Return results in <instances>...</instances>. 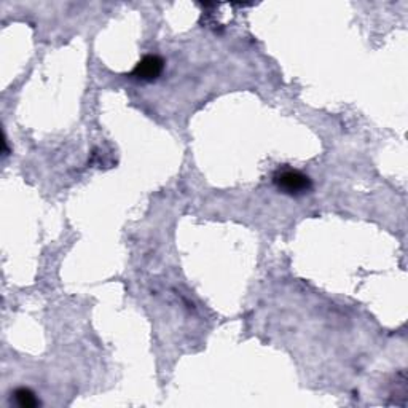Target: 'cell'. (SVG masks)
I'll return each mask as SVG.
<instances>
[{
    "instance_id": "obj_1",
    "label": "cell",
    "mask_w": 408,
    "mask_h": 408,
    "mask_svg": "<svg viewBox=\"0 0 408 408\" xmlns=\"http://www.w3.org/2000/svg\"><path fill=\"white\" fill-rule=\"evenodd\" d=\"M273 182L281 192L292 196L305 195L313 188V182L306 174L291 168H282L276 171L273 176Z\"/></svg>"
},
{
    "instance_id": "obj_2",
    "label": "cell",
    "mask_w": 408,
    "mask_h": 408,
    "mask_svg": "<svg viewBox=\"0 0 408 408\" xmlns=\"http://www.w3.org/2000/svg\"><path fill=\"white\" fill-rule=\"evenodd\" d=\"M163 69H164L163 59L160 56L149 55V56H144L141 61L136 64V68L133 70V77H136L137 80H142V82H154L161 75Z\"/></svg>"
},
{
    "instance_id": "obj_3",
    "label": "cell",
    "mask_w": 408,
    "mask_h": 408,
    "mask_svg": "<svg viewBox=\"0 0 408 408\" xmlns=\"http://www.w3.org/2000/svg\"><path fill=\"white\" fill-rule=\"evenodd\" d=\"M13 399H15L16 405L21 408H34L41 404L36 394L28 390V387H18V390L13 392Z\"/></svg>"
}]
</instances>
